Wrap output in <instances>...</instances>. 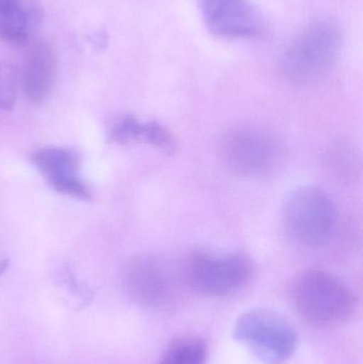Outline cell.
I'll return each instance as SVG.
<instances>
[{"instance_id": "cell-1", "label": "cell", "mask_w": 363, "mask_h": 364, "mask_svg": "<svg viewBox=\"0 0 363 364\" xmlns=\"http://www.w3.org/2000/svg\"><path fill=\"white\" fill-rule=\"evenodd\" d=\"M291 299L296 312L318 327H334L347 322L357 301L345 282L320 269H310L296 278Z\"/></svg>"}, {"instance_id": "cell-2", "label": "cell", "mask_w": 363, "mask_h": 364, "mask_svg": "<svg viewBox=\"0 0 363 364\" xmlns=\"http://www.w3.org/2000/svg\"><path fill=\"white\" fill-rule=\"evenodd\" d=\"M342 46V36L336 23L315 21L296 36L281 59L286 78L296 85L321 80L336 63Z\"/></svg>"}, {"instance_id": "cell-3", "label": "cell", "mask_w": 363, "mask_h": 364, "mask_svg": "<svg viewBox=\"0 0 363 364\" xmlns=\"http://www.w3.org/2000/svg\"><path fill=\"white\" fill-rule=\"evenodd\" d=\"M337 220L338 214L334 201L318 186H300L283 203L286 231L296 243L306 247L327 245L334 237Z\"/></svg>"}, {"instance_id": "cell-4", "label": "cell", "mask_w": 363, "mask_h": 364, "mask_svg": "<svg viewBox=\"0 0 363 364\" xmlns=\"http://www.w3.org/2000/svg\"><path fill=\"white\" fill-rule=\"evenodd\" d=\"M234 337L264 364L287 363L298 346L296 328L287 318L268 309L241 316L234 324Z\"/></svg>"}, {"instance_id": "cell-5", "label": "cell", "mask_w": 363, "mask_h": 364, "mask_svg": "<svg viewBox=\"0 0 363 364\" xmlns=\"http://www.w3.org/2000/svg\"><path fill=\"white\" fill-rule=\"evenodd\" d=\"M253 263L243 254L192 255L185 269L188 286L205 296H228L240 291L253 276Z\"/></svg>"}, {"instance_id": "cell-6", "label": "cell", "mask_w": 363, "mask_h": 364, "mask_svg": "<svg viewBox=\"0 0 363 364\" xmlns=\"http://www.w3.org/2000/svg\"><path fill=\"white\" fill-rule=\"evenodd\" d=\"M124 284L130 299L144 307L168 309L179 299L176 273L161 257L141 255L130 260Z\"/></svg>"}, {"instance_id": "cell-7", "label": "cell", "mask_w": 363, "mask_h": 364, "mask_svg": "<svg viewBox=\"0 0 363 364\" xmlns=\"http://www.w3.org/2000/svg\"><path fill=\"white\" fill-rule=\"evenodd\" d=\"M221 155L225 166L234 174L260 178L277 168L281 159V147L268 132L241 128L225 136Z\"/></svg>"}, {"instance_id": "cell-8", "label": "cell", "mask_w": 363, "mask_h": 364, "mask_svg": "<svg viewBox=\"0 0 363 364\" xmlns=\"http://www.w3.org/2000/svg\"><path fill=\"white\" fill-rule=\"evenodd\" d=\"M197 2L207 27L220 38H249L262 31L261 13L249 0H197Z\"/></svg>"}, {"instance_id": "cell-9", "label": "cell", "mask_w": 363, "mask_h": 364, "mask_svg": "<svg viewBox=\"0 0 363 364\" xmlns=\"http://www.w3.org/2000/svg\"><path fill=\"white\" fill-rule=\"evenodd\" d=\"M33 162L58 192L83 200L91 198V191L79 178L80 159L76 151L64 147H45L34 154Z\"/></svg>"}, {"instance_id": "cell-10", "label": "cell", "mask_w": 363, "mask_h": 364, "mask_svg": "<svg viewBox=\"0 0 363 364\" xmlns=\"http://www.w3.org/2000/svg\"><path fill=\"white\" fill-rule=\"evenodd\" d=\"M57 60L51 45L45 41L34 43L27 53L21 72L23 95L33 105H42L55 82Z\"/></svg>"}, {"instance_id": "cell-11", "label": "cell", "mask_w": 363, "mask_h": 364, "mask_svg": "<svg viewBox=\"0 0 363 364\" xmlns=\"http://www.w3.org/2000/svg\"><path fill=\"white\" fill-rule=\"evenodd\" d=\"M42 17L36 0H0V38L11 44H28Z\"/></svg>"}, {"instance_id": "cell-12", "label": "cell", "mask_w": 363, "mask_h": 364, "mask_svg": "<svg viewBox=\"0 0 363 364\" xmlns=\"http://www.w3.org/2000/svg\"><path fill=\"white\" fill-rule=\"evenodd\" d=\"M110 139L119 144L141 142L172 154L176 149L174 136L157 122H142L134 115H125L113 125Z\"/></svg>"}, {"instance_id": "cell-13", "label": "cell", "mask_w": 363, "mask_h": 364, "mask_svg": "<svg viewBox=\"0 0 363 364\" xmlns=\"http://www.w3.org/2000/svg\"><path fill=\"white\" fill-rule=\"evenodd\" d=\"M207 344L195 336L179 338L168 346L159 364H205Z\"/></svg>"}, {"instance_id": "cell-14", "label": "cell", "mask_w": 363, "mask_h": 364, "mask_svg": "<svg viewBox=\"0 0 363 364\" xmlns=\"http://www.w3.org/2000/svg\"><path fill=\"white\" fill-rule=\"evenodd\" d=\"M17 75L13 66L0 62V110L10 111L16 102Z\"/></svg>"}, {"instance_id": "cell-15", "label": "cell", "mask_w": 363, "mask_h": 364, "mask_svg": "<svg viewBox=\"0 0 363 364\" xmlns=\"http://www.w3.org/2000/svg\"><path fill=\"white\" fill-rule=\"evenodd\" d=\"M9 267V261L8 260H2L0 261V276L6 271V269Z\"/></svg>"}]
</instances>
